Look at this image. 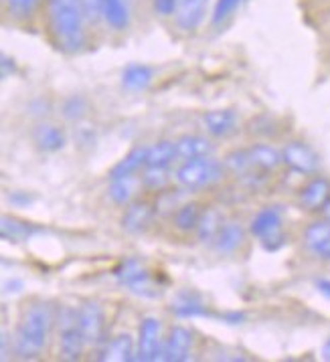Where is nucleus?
I'll return each mask as SVG.
<instances>
[{"mask_svg": "<svg viewBox=\"0 0 330 362\" xmlns=\"http://www.w3.org/2000/svg\"><path fill=\"white\" fill-rule=\"evenodd\" d=\"M249 231L258 237L261 247L266 251H278L286 243V233L282 225V211L278 206H266L261 209L249 223Z\"/></svg>", "mask_w": 330, "mask_h": 362, "instance_id": "nucleus-4", "label": "nucleus"}, {"mask_svg": "<svg viewBox=\"0 0 330 362\" xmlns=\"http://www.w3.org/2000/svg\"><path fill=\"white\" fill-rule=\"evenodd\" d=\"M101 361H110V362H130L134 361V340L130 334H118L115 338H112L108 344H106V350L100 356Z\"/></svg>", "mask_w": 330, "mask_h": 362, "instance_id": "nucleus-18", "label": "nucleus"}, {"mask_svg": "<svg viewBox=\"0 0 330 362\" xmlns=\"http://www.w3.org/2000/svg\"><path fill=\"white\" fill-rule=\"evenodd\" d=\"M178 158L176 154V142H169L162 140L157 142L154 146L148 148V158H146V166H157V168H169L174 160Z\"/></svg>", "mask_w": 330, "mask_h": 362, "instance_id": "nucleus-25", "label": "nucleus"}, {"mask_svg": "<svg viewBox=\"0 0 330 362\" xmlns=\"http://www.w3.org/2000/svg\"><path fill=\"white\" fill-rule=\"evenodd\" d=\"M304 241L308 249L320 259L330 261V223L329 221H318L312 223L306 233H304Z\"/></svg>", "mask_w": 330, "mask_h": 362, "instance_id": "nucleus-13", "label": "nucleus"}, {"mask_svg": "<svg viewBox=\"0 0 330 362\" xmlns=\"http://www.w3.org/2000/svg\"><path fill=\"white\" fill-rule=\"evenodd\" d=\"M173 312L178 318H199L207 316V308L203 305L201 298L193 291H181L173 302Z\"/></svg>", "mask_w": 330, "mask_h": 362, "instance_id": "nucleus-19", "label": "nucleus"}, {"mask_svg": "<svg viewBox=\"0 0 330 362\" xmlns=\"http://www.w3.org/2000/svg\"><path fill=\"white\" fill-rule=\"evenodd\" d=\"M146 158H148V146H136V148H132L128 154L110 170V174H108L110 180L124 178V176H134L140 168H146Z\"/></svg>", "mask_w": 330, "mask_h": 362, "instance_id": "nucleus-16", "label": "nucleus"}, {"mask_svg": "<svg viewBox=\"0 0 330 362\" xmlns=\"http://www.w3.org/2000/svg\"><path fill=\"white\" fill-rule=\"evenodd\" d=\"M282 160L298 174H314L320 168V156L304 142H288L282 150Z\"/></svg>", "mask_w": 330, "mask_h": 362, "instance_id": "nucleus-8", "label": "nucleus"}, {"mask_svg": "<svg viewBox=\"0 0 330 362\" xmlns=\"http://www.w3.org/2000/svg\"><path fill=\"white\" fill-rule=\"evenodd\" d=\"M162 354L160 348V322L152 316L142 320L140 332H138V361L152 362L158 361Z\"/></svg>", "mask_w": 330, "mask_h": 362, "instance_id": "nucleus-9", "label": "nucleus"}, {"mask_svg": "<svg viewBox=\"0 0 330 362\" xmlns=\"http://www.w3.org/2000/svg\"><path fill=\"white\" fill-rule=\"evenodd\" d=\"M87 342L77 322V310H65L59 316V350L67 361H79Z\"/></svg>", "mask_w": 330, "mask_h": 362, "instance_id": "nucleus-6", "label": "nucleus"}, {"mask_svg": "<svg viewBox=\"0 0 330 362\" xmlns=\"http://www.w3.org/2000/svg\"><path fill=\"white\" fill-rule=\"evenodd\" d=\"M241 243H244V229L237 223H225L215 239L219 253H233Z\"/></svg>", "mask_w": 330, "mask_h": 362, "instance_id": "nucleus-26", "label": "nucleus"}, {"mask_svg": "<svg viewBox=\"0 0 330 362\" xmlns=\"http://www.w3.org/2000/svg\"><path fill=\"white\" fill-rule=\"evenodd\" d=\"M223 215L217 211V209H207L203 211L201 218H199V225H197V237L201 243H215L217 235L223 227Z\"/></svg>", "mask_w": 330, "mask_h": 362, "instance_id": "nucleus-21", "label": "nucleus"}, {"mask_svg": "<svg viewBox=\"0 0 330 362\" xmlns=\"http://www.w3.org/2000/svg\"><path fill=\"white\" fill-rule=\"evenodd\" d=\"M193 350V334L185 326H174L169 332V338L162 346L160 358L166 362H185Z\"/></svg>", "mask_w": 330, "mask_h": 362, "instance_id": "nucleus-10", "label": "nucleus"}, {"mask_svg": "<svg viewBox=\"0 0 330 362\" xmlns=\"http://www.w3.org/2000/svg\"><path fill=\"white\" fill-rule=\"evenodd\" d=\"M316 290L320 291L322 296H326L330 300V279L329 277H324V279H318L316 281Z\"/></svg>", "mask_w": 330, "mask_h": 362, "instance_id": "nucleus-37", "label": "nucleus"}, {"mask_svg": "<svg viewBox=\"0 0 330 362\" xmlns=\"http://www.w3.org/2000/svg\"><path fill=\"white\" fill-rule=\"evenodd\" d=\"M203 124L211 136L223 138L229 136L237 128V116L233 110H211L203 116Z\"/></svg>", "mask_w": 330, "mask_h": 362, "instance_id": "nucleus-15", "label": "nucleus"}, {"mask_svg": "<svg viewBox=\"0 0 330 362\" xmlns=\"http://www.w3.org/2000/svg\"><path fill=\"white\" fill-rule=\"evenodd\" d=\"M223 176V166L215 158H197L185 162L176 170V182L187 190H199L213 187Z\"/></svg>", "mask_w": 330, "mask_h": 362, "instance_id": "nucleus-3", "label": "nucleus"}, {"mask_svg": "<svg viewBox=\"0 0 330 362\" xmlns=\"http://www.w3.org/2000/svg\"><path fill=\"white\" fill-rule=\"evenodd\" d=\"M322 358H324V361H330V340H326L324 346H322Z\"/></svg>", "mask_w": 330, "mask_h": 362, "instance_id": "nucleus-39", "label": "nucleus"}, {"mask_svg": "<svg viewBox=\"0 0 330 362\" xmlns=\"http://www.w3.org/2000/svg\"><path fill=\"white\" fill-rule=\"evenodd\" d=\"M239 2H241V0H217L215 8H213V18H211L213 25L225 23V21L235 13V8L239 6Z\"/></svg>", "mask_w": 330, "mask_h": 362, "instance_id": "nucleus-32", "label": "nucleus"}, {"mask_svg": "<svg viewBox=\"0 0 330 362\" xmlns=\"http://www.w3.org/2000/svg\"><path fill=\"white\" fill-rule=\"evenodd\" d=\"M77 322L81 334L86 338L87 346H98L103 342V332H106V318L103 310L96 302H86L77 310Z\"/></svg>", "mask_w": 330, "mask_h": 362, "instance_id": "nucleus-7", "label": "nucleus"}, {"mask_svg": "<svg viewBox=\"0 0 330 362\" xmlns=\"http://www.w3.org/2000/svg\"><path fill=\"white\" fill-rule=\"evenodd\" d=\"M0 233H2V239H6L11 243H23V241L29 239L33 233H37V229L33 225H29V223L18 221V218L2 217Z\"/></svg>", "mask_w": 330, "mask_h": 362, "instance_id": "nucleus-27", "label": "nucleus"}, {"mask_svg": "<svg viewBox=\"0 0 330 362\" xmlns=\"http://www.w3.org/2000/svg\"><path fill=\"white\" fill-rule=\"evenodd\" d=\"M225 168L229 170V173L237 174V176H241L245 174L254 164H251V158H249V152L247 150H235V152H231L225 156Z\"/></svg>", "mask_w": 330, "mask_h": 362, "instance_id": "nucleus-31", "label": "nucleus"}, {"mask_svg": "<svg viewBox=\"0 0 330 362\" xmlns=\"http://www.w3.org/2000/svg\"><path fill=\"white\" fill-rule=\"evenodd\" d=\"M152 69L142 63H132L122 73V86L128 91H142L152 83Z\"/></svg>", "mask_w": 330, "mask_h": 362, "instance_id": "nucleus-24", "label": "nucleus"}, {"mask_svg": "<svg viewBox=\"0 0 330 362\" xmlns=\"http://www.w3.org/2000/svg\"><path fill=\"white\" fill-rule=\"evenodd\" d=\"M115 279L120 286H124L132 293L140 298H158L162 293V288L158 281L150 276V272L144 267L138 259H126L115 269Z\"/></svg>", "mask_w": 330, "mask_h": 362, "instance_id": "nucleus-5", "label": "nucleus"}, {"mask_svg": "<svg viewBox=\"0 0 330 362\" xmlns=\"http://www.w3.org/2000/svg\"><path fill=\"white\" fill-rule=\"evenodd\" d=\"M201 209L197 203H187L181 204L176 209V215H174V223L181 231H195L197 225H199V218H201Z\"/></svg>", "mask_w": 330, "mask_h": 362, "instance_id": "nucleus-29", "label": "nucleus"}, {"mask_svg": "<svg viewBox=\"0 0 330 362\" xmlns=\"http://www.w3.org/2000/svg\"><path fill=\"white\" fill-rule=\"evenodd\" d=\"M84 110H86V103L81 98H72L65 102V116L67 117H79L84 114Z\"/></svg>", "mask_w": 330, "mask_h": 362, "instance_id": "nucleus-35", "label": "nucleus"}, {"mask_svg": "<svg viewBox=\"0 0 330 362\" xmlns=\"http://www.w3.org/2000/svg\"><path fill=\"white\" fill-rule=\"evenodd\" d=\"M86 6L84 0H49V23L55 43L67 51L77 53L86 43Z\"/></svg>", "mask_w": 330, "mask_h": 362, "instance_id": "nucleus-1", "label": "nucleus"}, {"mask_svg": "<svg viewBox=\"0 0 330 362\" xmlns=\"http://www.w3.org/2000/svg\"><path fill=\"white\" fill-rule=\"evenodd\" d=\"M176 154H178V160H185V162L207 158L213 154V146L203 136H183L176 140Z\"/></svg>", "mask_w": 330, "mask_h": 362, "instance_id": "nucleus-17", "label": "nucleus"}, {"mask_svg": "<svg viewBox=\"0 0 330 362\" xmlns=\"http://www.w3.org/2000/svg\"><path fill=\"white\" fill-rule=\"evenodd\" d=\"M101 16L106 23L115 30H122L128 27L130 23V4L128 0H103Z\"/></svg>", "mask_w": 330, "mask_h": 362, "instance_id": "nucleus-20", "label": "nucleus"}, {"mask_svg": "<svg viewBox=\"0 0 330 362\" xmlns=\"http://www.w3.org/2000/svg\"><path fill=\"white\" fill-rule=\"evenodd\" d=\"M154 221V209L144 201L132 203L122 215V229L128 233H144Z\"/></svg>", "mask_w": 330, "mask_h": 362, "instance_id": "nucleus-11", "label": "nucleus"}, {"mask_svg": "<svg viewBox=\"0 0 330 362\" xmlns=\"http://www.w3.org/2000/svg\"><path fill=\"white\" fill-rule=\"evenodd\" d=\"M322 215H324V221H329L330 223V201L322 206Z\"/></svg>", "mask_w": 330, "mask_h": 362, "instance_id": "nucleus-40", "label": "nucleus"}, {"mask_svg": "<svg viewBox=\"0 0 330 362\" xmlns=\"http://www.w3.org/2000/svg\"><path fill=\"white\" fill-rule=\"evenodd\" d=\"M51 324H53V312L47 304H33L23 314V318L18 322V328L15 334V350L25 356L33 358L37 354H41V350L47 344V338L51 332Z\"/></svg>", "mask_w": 330, "mask_h": 362, "instance_id": "nucleus-2", "label": "nucleus"}, {"mask_svg": "<svg viewBox=\"0 0 330 362\" xmlns=\"http://www.w3.org/2000/svg\"><path fill=\"white\" fill-rule=\"evenodd\" d=\"M171 182V170L169 168H157L146 166L142 174V185L150 190H164Z\"/></svg>", "mask_w": 330, "mask_h": 362, "instance_id": "nucleus-30", "label": "nucleus"}, {"mask_svg": "<svg viewBox=\"0 0 330 362\" xmlns=\"http://www.w3.org/2000/svg\"><path fill=\"white\" fill-rule=\"evenodd\" d=\"M33 138H35V144L39 146L41 150H45V152H59L65 146V142H67L63 130L57 128V126H51V124L39 126L35 130V134H33Z\"/></svg>", "mask_w": 330, "mask_h": 362, "instance_id": "nucleus-22", "label": "nucleus"}, {"mask_svg": "<svg viewBox=\"0 0 330 362\" xmlns=\"http://www.w3.org/2000/svg\"><path fill=\"white\" fill-rule=\"evenodd\" d=\"M39 0H6V6H8V13L18 18H25V16L33 15V11L37 8Z\"/></svg>", "mask_w": 330, "mask_h": 362, "instance_id": "nucleus-33", "label": "nucleus"}, {"mask_svg": "<svg viewBox=\"0 0 330 362\" xmlns=\"http://www.w3.org/2000/svg\"><path fill=\"white\" fill-rule=\"evenodd\" d=\"M136 192V178L134 176H124V178H114L108 194L115 204H128Z\"/></svg>", "mask_w": 330, "mask_h": 362, "instance_id": "nucleus-28", "label": "nucleus"}, {"mask_svg": "<svg viewBox=\"0 0 330 362\" xmlns=\"http://www.w3.org/2000/svg\"><path fill=\"white\" fill-rule=\"evenodd\" d=\"M330 201V182L326 178H314L300 190V204L306 211H322Z\"/></svg>", "mask_w": 330, "mask_h": 362, "instance_id": "nucleus-14", "label": "nucleus"}, {"mask_svg": "<svg viewBox=\"0 0 330 362\" xmlns=\"http://www.w3.org/2000/svg\"><path fill=\"white\" fill-rule=\"evenodd\" d=\"M207 2L209 0H181L178 8H176V25L183 30H195L199 29V25L205 18L207 13Z\"/></svg>", "mask_w": 330, "mask_h": 362, "instance_id": "nucleus-12", "label": "nucleus"}, {"mask_svg": "<svg viewBox=\"0 0 330 362\" xmlns=\"http://www.w3.org/2000/svg\"><path fill=\"white\" fill-rule=\"evenodd\" d=\"M11 71H15V61L4 55V57H2V77H8Z\"/></svg>", "mask_w": 330, "mask_h": 362, "instance_id": "nucleus-38", "label": "nucleus"}, {"mask_svg": "<svg viewBox=\"0 0 330 362\" xmlns=\"http://www.w3.org/2000/svg\"><path fill=\"white\" fill-rule=\"evenodd\" d=\"M249 158H251V164L259 168V170H266V173H270V170H275L284 160H282V152H278L275 148L268 144H256L251 146L249 150Z\"/></svg>", "mask_w": 330, "mask_h": 362, "instance_id": "nucleus-23", "label": "nucleus"}, {"mask_svg": "<svg viewBox=\"0 0 330 362\" xmlns=\"http://www.w3.org/2000/svg\"><path fill=\"white\" fill-rule=\"evenodd\" d=\"M84 6H86L87 18H89V21H98L101 16L103 0H84Z\"/></svg>", "mask_w": 330, "mask_h": 362, "instance_id": "nucleus-36", "label": "nucleus"}, {"mask_svg": "<svg viewBox=\"0 0 330 362\" xmlns=\"http://www.w3.org/2000/svg\"><path fill=\"white\" fill-rule=\"evenodd\" d=\"M178 2H181V0H152V4H154V11H157V15H160V16L176 15Z\"/></svg>", "mask_w": 330, "mask_h": 362, "instance_id": "nucleus-34", "label": "nucleus"}]
</instances>
